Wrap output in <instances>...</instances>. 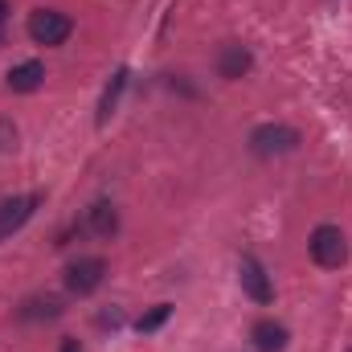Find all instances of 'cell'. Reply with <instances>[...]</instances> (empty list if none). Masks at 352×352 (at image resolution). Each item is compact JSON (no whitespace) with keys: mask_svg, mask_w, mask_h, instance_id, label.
Wrapping results in <instances>:
<instances>
[{"mask_svg":"<svg viewBox=\"0 0 352 352\" xmlns=\"http://www.w3.org/2000/svg\"><path fill=\"white\" fill-rule=\"evenodd\" d=\"M299 148V131L287 127V123H263L250 131V152L258 160H270V156H287Z\"/></svg>","mask_w":352,"mask_h":352,"instance_id":"6da1fadb","label":"cell"},{"mask_svg":"<svg viewBox=\"0 0 352 352\" xmlns=\"http://www.w3.org/2000/svg\"><path fill=\"white\" fill-rule=\"evenodd\" d=\"M307 250H311L316 266H324V270H336V266H344V258H349V242H344L340 226H316Z\"/></svg>","mask_w":352,"mask_h":352,"instance_id":"7a4b0ae2","label":"cell"},{"mask_svg":"<svg viewBox=\"0 0 352 352\" xmlns=\"http://www.w3.org/2000/svg\"><path fill=\"white\" fill-rule=\"evenodd\" d=\"M70 33H74V21H70L66 12H58V8H37V12H29V37H33L37 45H62Z\"/></svg>","mask_w":352,"mask_h":352,"instance_id":"3957f363","label":"cell"},{"mask_svg":"<svg viewBox=\"0 0 352 352\" xmlns=\"http://www.w3.org/2000/svg\"><path fill=\"white\" fill-rule=\"evenodd\" d=\"M102 278H107V263H102V258H94V254L66 266V291H70V295H78V299L94 295V291L102 287Z\"/></svg>","mask_w":352,"mask_h":352,"instance_id":"277c9868","label":"cell"},{"mask_svg":"<svg viewBox=\"0 0 352 352\" xmlns=\"http://www.w3.org/2000/svg\"><path fill=\"white\" fill-rule=\"evenodd\" d=\"M37 205H41V197L37 192H25V197H12V201H4L0 205V242L4 238H12L33 213H37Z\"/></svg>","mask_w":352,"mask_h":352,"instance_id":"5b68a950","label":"cell"},{"mask_svg":"<svg viewBox=\"0 0 352 352\" xmlns=\"http://www.w3.org/2000/svg\"><path fill=\"white\" fill-rule=\"evenodd\" d=\"M238 278H242V291H246L254 303H270V299H274V287H270L263 263H258L254 254H242V263H238Z\"/></svg>","mask_w":352,"mask_h":352,"instance_id":"8992f818","label":"cell"},{"mask_svg":"<svg viewBox=\"0 0 352 352\" xmlns=\"http://www.w3.org/2000/svg\"><path fill=\"white\" fill-rule=\"evenodd\" d=\"M250 66H254V54H250L242 41H226V45L217 50V74H221V78L238 82V78L250 74Z\"/></svg>","mask_w":352,"mask_h":352,"instance_id":"52a82bcc","label":"cell"},{"mask_svg":"<svg viewBox=\"0 0 352 352\" xmlns=\"http://www.w3.org/2000/svg\"><path fill=\"white\" fill-rule=\"evenodd\" d=\"M287 340H291V336H287V328H283L278 320H258V324L250 328V344L258 352H283Z\"/></svg>","mask_w":352,"mask_h":352,"instance_id":"ba28073f","label":"cell"},{"mask_svg":"<svg viewBox=\"0 0 352 352\" xmlns=\"http://www.w3.org/2000/svg\"><path fill=\"white\" fill-rule=\"evenodd\" d=\"M66 307H62V299L58 295H33V299H25L21 307H16V316L25 320V324H37V320H58Z\"/></svg>","mask_w":352,"mask_h":352,"instance_id":"9c48e42d","label":"cell"},{"mask_svg":"<svg viewBox=\"0 0 352 352\" xmlns=\"http://www.w3.org/2000/svg\"><path fill=\"white\" fill-rule=\"evenodd\" d=\"M87 230L94 238H115V230H119V209H115L111 201L90 205L87 209Z\"/></svg>","mask_w":352,"mask_h":352,"instance_id":"30bf717a","label":"cell"},{"mask_svg":"<svg viewBox=\"0 0 352 352\" xmlns=\"http://www.w3.org/2000/svg\"><path fill=\"white\" fill-rule=\"evenodd\" d=\"M41 82H45V66L41 62H21V66L8 70V90H16V94H33Z\"/></svg>","mask_w":352,"mask_h":352,"instance_id":"8fae6325","label":"cell"},{"mask_svg":"<svg viewBox=\"0 0 352 352\" xmlns=\"http://www.w3.org/2000/svg\"><path fill=\"white\" fill-rule=\"evenodd\" d=\"M127 87V70H119L115 78H111V87L102 90V102H98V123H107L111 115H115V107H119V94Z\"/></svg>","mask_w":352,"mask_h":352,"instance_id":"7c38bea8","label":"cell"},{"mask_svg":"<svg viewBox=\"0 0 352 352\" xmlns=\"http://www.w3.org/2000/svg\"><path fill=\"white\" fill-rule=\"evenodd\" d=\"M168 311H173V307H168V303H160V307H152L148 316H140V324H135V328H140V332H156V328L168 320Z\"/></svg>","mask_w":352,"mask_h":352,"instance_id":"4fadbf2b","label":"cell"},{"mask_svg":"<svg viewBox=\"0 0 352 352\" xmlns=\"http://www.w3.org/2000/svg\"><path fill=\"white\" fill-rule=\"evenodd\" d=\"M62 352H82V349H78V340H62Z\"/></svg>","mask_w":352,"mask_h":352,"instance_id":"5bb4252c","label":"cell"},{"mask_svg":"<svg viewBox=\"0 0 352 352\" xmlns=\"http://www.w3.org/2000/svg\"><path fill=\"white\" fill-rule=\"evenodd\" d=\"M8 12H12V8H8V0H0V21H4Z\"/></svg>","mask_w":352,"mask_h":352,"instance_id":"9a60e30c","label":"cell"},{"mask_svg":"<svg viewBox=\"0 0 352 352\" xmlns=\"http://www.w3.org/2000/svg\"><path fill=\"white\" fill-rule=\"evenodd\" d=\"M349 352H352V349H349Z\"/></svg>","mask_w":352,"mask_h":352,"instance_id":"2e32d148","label":"cell"}]
</instances>
